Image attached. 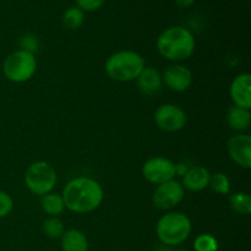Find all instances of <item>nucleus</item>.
<instances>
[{
  "instance_id": "nucleus-23",
  "label": "nucleus",
  "mask_w": 251,
  "mask_h": 251,
  "mask_svg": "<svg viewBox=\"0 0 251 251\" xmlns=\"http://www.w3.org/2000/svg\"><path fill=\"white\" fill-rule=\"evenodd\" d=\"M14 208V201L6 191L0 190V218H4L10 215Z\"/></svg>"
},
{
  "instance_id": "nucleus-1",
  "label": "nucleus",
  "mask_w": 251,
  "mask_h": 251,
  "mask_svg": "<svg viewBox=\"0 0 251 251\" xmlns=\"http://www.w3.org/2000/svg\"><path fill=\"white\" fill-rule=\"evenodd\" d=\"M61 196L65 208L71 212L88 213L100 207L104 199V191L95 179L77 176L66 184Z\"/></svg>"
},
{
  "instance_id": "nucleus-19",
  "label": "nucleus",
  "mask_w": 251,
  "mask_h": 251,
  "mask_svg": "<svg viewBox=\"0 0 251 251\" xmlns=\"http://www.w3.org/2000/svg\"><path fill=\"white\" fill-rule=\"evenodd\" d=\"M85 22V12L77 6H70L63 14V24L69 29H78Z\"/></svg>"
},
{
  "instance_id": "nucleus-16",
  "label": "nucleus",
  "mask_w": 251,
  "mask_h": 251,
  "mask_svg": "<svg viewBox=\"0 0 251 251\" xmlns=\"http://www.w3.org/2000/svg\"><path fill=\"white\" fill-rule=\"evenodd\" d=\"M63 251H88V240L78 229H69L61 235Z\"/></svg>"
},
{
  "instance_id": "nucleus-2",
  "label": "nucleus",
  "mask_w": 251,
  "mask_h": 251,
  "mask_svg": "<svg viewBox=\"0 0 251 251\" xmlns=\"http://www.w3.org/2000/svg\"><path fill=\"white\" fill-rule=\"evenodd\" d=\"M157 50L171 61H183L195 51L196 42L193 32L183 26H171L161 32L156 42Z\"/></svg>"
},
{
  "instance_id": "nucleus-6",
  "label": "nucleus",
  "mask_w": 251,
  "mask_h": 251,
  "mask_svg": "<svg viewBox=\"0 0 251 251\" xmlns=\"http://www.w3.org/2000/svg\"><path fill=\"white\" fill-rule=\"evenodd\" d=\"M56 172L53 166L44 161L33 162L29 164L25 173V183L32 194L38 196L51 193L55 186Z\"/></svg>"
},
{
  "instance_id": "nucleus-3",
  "label": "nucleus",
  "mask_w": 251,
  "mask_h": 251,
  "mask_svg": "<svg viewBox=\"0 0 251 251\" xmlns=\"http://www.w3.org/2000/svg\"><path fill=\"white\" fill-rule=\"evenodd\" d=\"M145 68V60L134 50H119L105 61L104 70L108 77L118 82H130L136 80Z\"/></svg>"
},
{
  "instance_id": "nucleus-4",
  "label": "nucleus",
  "mask_w": 251,
  "mask_h": 251,
  "mask_svg": "<svg viewBox=\"0 0 251 251\" xmlns=\"http://www.w3.org/2000/svg\"><path fill=\"white\" fill-rule=\"evenodd\" d=\"M193 225L190 218L180 212H168L162 216L156 226L158 239L169 247H176L190 235Z\"/></svg>"
},
{
  "instance_id": "nucleus-28",
  "label": "nucleus",
  "mask_w": 251,
  "mask_h": 251,
  "mask_svg": "<svg viewBox=\"0 0 251 251\" xmlns=\"http://www.w3.org/2000/svg\"><path fill=\"white\" fill-rule=\"evenodd\" d=\"M174 251H188V250H184V249H176V250H174Z\"/></svg>"
},
{
  "instance_id": "nucleus-7",
  "label": "nucleus",
  "mask_w": 251,
  "mask_h": 251,
  "mask_svg": "<svg viewBox=\"0 0 251 251\" xmlns=\"http://www.w3.org/2000/svg\"><path fill=\"white\" fill-rule=\"evenodd\" d=\"M154 123L163 131H180L186 125V114L179 105L166 103L157 108L154 113Z\"/></svg>"
},
{
  "instance_id": "nucleus-17",
  "label": "nucleus",
  "mask_w": 251,
  "mask_h": 251,
  "mask_svg": "<svg viewBox=\"0 0 251 251\" xmlns=\"http://www.w3.org/2000/svg\"><path fill=\"white\" fill-rule=\"evenodd\" d=\"M41 206L42 210L50 217H56V216L61 215L65 210L63 196L56 193H49L42 196Z\"/></svg>"
},
{
  "instance_id": "nucleus-13",
  "label": "nucleus",
  "mask_w": 251,
  "mask_h": 251,
  "mask_svg": "<svg viewBox=\"0 0 251 251\" xmlns=\"http://www.w3.org/2000/svg\"><path fill=\"white\" fill-rule=\"evenodd\" d=\"M136 82L137 87L144 95L152 96L156 95L161 90L163 81H162V74L157 69L151 68V66H149V68L145 66L144 70L137 76Z\"/></svg>"
},
{
  "instance_id": "nucleus-5",
  "label": "nucleus",
  "mask_w": 251,
  "mask_h": 251,
  "mask_svg": "<svg viewBox=\"0 0 251 251\" xmlns=\"http://www.w3.org/2000/svg\"><path fill=\"white\" fill-rule=\"evenodd\" d=\"M1 69L6 80L15 83L26 82L36 74L37 59L33 53L19 49L5 58Z\"/></svg>"
},
{
  "instance_id": "nucleus-22",
  "label": "nucleus",
  "mask_w": 251,
  "mask_h": 251,
  "mask_svg": "<svg viewBox=\"0 0 251 251\" xmlns=\"http://www.w3.org/2000/svg\"><path fill=\"white\" fill-rule=\"evenodd\" d=\"M217 239L213 235L205 233V234H200L195 238L194 240V250L195 251H218Z\"/></svg>"
},
{
  "instance_id": "nucleus-12",
  "label": "nucleus",
  "mask_w": 251,
  "mask_h": 251,
  "mask_svg": "<svg viewBox=\"0 0 251 251\" xmlns=\"http://www.w3.org/2000/svg\"><path fill=\"white\" fill-rule=\"evenodd\" d=\"M230 100L234 105L244 109L251 108V75L248 73L235 76L229 87Z\"/></svg>"
},
{
  "instance_id": "nucleus-8",
  "label": "nucleus",
  "mask_w": 251,
  "mask_h": 251,
  "mask_svg": "<svg viewBox=\"0 0 251 251\" xmlns=\"http://www.w3.org/2000/svg\"><path fill=\"white\" fill-rule=\"evenodd\" d=\"M142 176L149 183L159 185L173 180L176 176V164L166 157H153L144 163Z\"/></svg>"
},
{
  "instance_id": "nucleus-20",
  "label": "nucleus",
  "mask_w": 251,
  "mask_h": 251,
  "mask_svg": "<svg viewBox=\"0 0 251 251\" xmlns=\"http://www.w3.org/2000/svg\"><path fill=\"white\" fill-rule=\"evenodd\" d=\"M208 186H210L215 193L220 194V195H228L230 191L229 178L227 176V174L222 173V172H217V173L211 176Z\"/></svg>"
},
{
  "instance_id": "nucleus-24",
  "label": "nucleus",
  "mask_w": 251,
  "mask_h": 251,
  "mask_svg": "<svg viewBox=\"0 0 251 251\" xmlns=\"http://www.w3.org/2000/svg\"><path fill=\"white\" fill-rule=\"evenodd\" d=\"M107 0H75V6L82 10L83 12H92L100 9Z\"/></svg>"
},
{
  "instance_id": "nucleus-10",
  "label": "nucleus",
  "mask_w": 251,
  "mask_h": 251,
  "mask_svg": "<svg viewBox=\"0 0 251 251\" xmlns=\"http://www.w3.org/2000/svg\"><path fill=\"white\" fill-rule=\"evenodd\" d=\"M227 151L234 163L242 168L251 167V136L248 134H237L227 142Z\"/></svg>"
},
{
  "instance_id": "nucleus-11",
  "label": "nucleus",
  "mask_w": 251,
  "mask_h": 251,
  "mask_svg": "<svg viewBox=\"0 0 251 251\" xmlns=\"http://www.w3.org/2000/svg\"><path fill=\"white\" fill-rule=\"evenodd\" d=\"M162 81L174 92H185L193 85V74L186 66L173 64L163 71Z\"/></svg>"
},
{
  "instance_id": "nucleus-26",
  "label": "nucleus",
  "mask_w": 251,
  "mask_h": 251,
  "mask_svg": "<svg viewBox=\"0 0 251 251\" xmlns=\"http://www.w3.org/2000/svg\"><path fill=\"white\" fill-rule=\"evenodd\" d=\"M176 4L178 5L179 7H183V9H186V7H190L195 4L196 0H174Z\"/></svg>"
},
{
  "instance_id": "nucleus-9",
  "label": "nucleus",
  "mask_w": 251,
  "mask_h": 251,
  "mask_svg": "<svg viewBox=\"0 0 251 251\" xmlns=\"http://www.w3.org/2000/svg\"><path fill=\"white\" fill-rule=\"evenodd\" d=\"M185 191L181 183L176 180H169L159 184L153 191L152 202L159 210H171L183 201Z\"/></svg>"
},
{
  "instance_id": "nucleus-25",
  "label": "nucleus",
  "mask_w": 251,
  "mask_h": 251,
  "mask_svg": "<svg viewBox=\"0 0 251 251\" xmlns=\"http://www.w3.org/2000/svg\"><path fill=\"white\" fill-rule=\"evenodd\" d=\"M22 50H27L29 53H34L38 49V39L33 34H25L20 41Z\"/></svg>"
},
{
  "instance_id": "nucleus-18",
  "label": "nucleus",
  "mask_w": 251,
  "mask_h": 251,
  "mask_svg": "<svg viewBox=\"0 0 251 251\" xmlns=\"http://www.w3.org/2000/svg\"><path fill=\"white\" fill-rule=\"evenodd\" d=\"M229 206L234 212L239 215H250L251 198L247 193H235L229 196Z\"/></svg>"
},
{
  "instance_id": "nucleus-27",
  "label": "nucleus",
  "mask_w": 251,
  "mask_h": 251,
  "mask_svg": "<svg viewBox=\"0 0 251 251\" xmlns=\"http://www.w3.org/2000/svg\"><path fill=\"white\" fill-rule=\"evenodd\" d=\"M186 172H188V168H186L185 164H184V163L176 164V176H185Z\"/></svg>"
},
{
  "instance_id": "nucleus-21",
  "label": "nucleus",
  "mask_w": 251,
  "mask_h": 251,
  "mask_svg": "<svg viewBox=\"0 0 251 251\" xmlns=\"http://www.w3.org/2000/svg\"><path fill=\"white\" fill-rule=\"evenodd\" d=\"M43 232L47 237L56 239V238H61V235L65 232V227L58 217H49L43 222Z\"/></svg>"
},
{
  "instance_id": "nucleus-14",
  "label": "nucleus",
  "mask_w": 251,
  "mask_h": 251,
  "mask_svg": "<svg viewBox=\"0 0 251 251\" xmlns=\"http://www.w3.org/2000/svg\"><path fill=\"white\" fill-rule=\"evenodd\" d=\"M211 174L203 167H193L188 169L183 176V188L190 191H201L206 189L210 184Z\"/></svg>"
},
{
  "instance_id": "nucleus-15",
  "label": "nucleus",
  "mask_w": 251,
  "mask_h": 251,
  "mask_svg": "<svg viewBox=\"0 0 251 251\" xmlns=\"http://www.w3.org/2000/svg\"><path fill=\"white\" fill-rule=\"evenodd\" d=\"M227 124L234 131L243 132L249 127L251 123V113L250 109H244V108L232 105L227 110Z\"/></svg>"
}]
</instances>
